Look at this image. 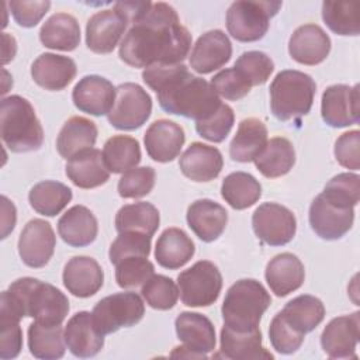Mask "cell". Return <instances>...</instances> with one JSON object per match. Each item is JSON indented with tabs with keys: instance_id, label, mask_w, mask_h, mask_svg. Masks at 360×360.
I'll use <instances>...</instances> for the list:
<instances>
[{
	"instance_id": "obj_34",
	"label": "cell",
	"mask_w": 360,
	"mask_h": 360,
	"mask_svg": "<svg viewBox=\"0 0 360 360\" xmlns=\"http://www.w3.org/2000/svg\"><path fill=\"white\" fill-rule=\"evenodd\" d=\"M39 39L49 49L73 51L80 42L79 22L72 14L56 13L42 24Z\"/></svg>"
},
{
	"instance_id": "obj_9",
	"label": "cell",
	"mask_w": 360,
	"mask_h": 360,
	"mask_svg": "<svg viewBox=\"0 0 360 360\" xmlns=\"http://www.w3.org/2000/svg\"><path fill=\"white\" fill-rule=\"evenodd\" d=\"M143 314V301L132 291L117 292L100 300L91 312L94 325L103 335L138 323Z\"/></svg>"
},
{
	"instance_id": "obj_21",
	"label": "cell",
	"mask_w": 360,
	"mask_h": 360,
	"mask_svg": "<svg viewBox=\"0 0 360 360\" xmlns=\"http://www.w3.org/2000/svg\"><path fill=\"white\" fill-rule=\"evenodd\" d=\"M330 51V38L316 24L298 27L288 42V52L294 60L314 66L326 59Z\"/></svg>"
},
{
	"instance_id": "obj_52",
	"label": "cell",
	"mask_w": 360,
	"mask_h": 360,
	"mask_svg": "<svg viewBox=\"0 0 360 360\" xmlns=\"http://www.w3.org/2000/svg\"><path fill=\"white\" fill-rule=\"evenodd\" d=\"M211 86L218 96L231 101L243 98L252 89L250 84L240 76V73L235 68L218 72L212 77Z\"/></svg>"
},
{
	"instance_id": "obj_55",
	"label": "cell",
	"mask_w": 360,
	"mask_h": 360,
	"mask_svg": "<svg viewBox=\"0 0 360 360\" xmlns=\"http://www.w3.org/2000/svg\"><path fill=\"white\" fill-rule=\"evenodd\" d=\"M1 238L4 239L15 225V207L6 195L1 197Z\"/></svg>"
},
{
	"instance_id": "obj_26",
	"label": "cell",
	"mask_w": 360,
	"mask_h": 360,
	"mask_svg": "<svg viewBox=\"0 0 360 360\" xmlns=\"http://www.w3.org/2000/svg\"><path fill=\"white\" fill-rule=\"evenodd\" d=\"M226 222V210L221 204L208 198L191 202L187 210V224L202 242H212L218 239L225 231Z\"/></svg>"
},
{
	"instance_id": "obj_38",
	"label": "cell",
	"mask_w": 360,
	"mask_h": 360,
	"mask_svg": "<svg viewBox=\"0 0 360 360\" xmlns=\"http://www.w3.org/2000/svg\"><path fill=\"white\" fill-rule=\"evenodd\" d=\"M160 222L158 208L145 201L127 204L121 207L115 215V229L118 232L135 231L149 236L158 231Z\"/></svg>"
},
{
	"instance_id": "obj_15",
	"label": "cell",
	"mask_w": 360,
	"mask_h": 360,
	"mask_svg": "<svg viewBox=\"0 0 360 360\" xmlns=\"http://www.w3.org/2000/svg\"><path fill=\"white\" fill-rule=\"evenodd\" d=\"M128 25L125 15L115 7L93 14L86 25V45L96 53H110L118 45Z\"/></svg>"
},
{
	"instance_id": "obj_35",
	"label": "cell",
	"mask_w": 360,
	"mask_h": 360,
	"mask_svg": "<svg viewBox=\"0 0 360 360\" xmlns=\"http://www.w3.org/2000/svg\"><path fill=\"white\" fill-rule=\"evenodd\" d=\"M253 162L264 177H281L292 169L295 163V150L287 138L276 136L267 141L266 146Z\"/></svg>"
},
{
	"instance_id": "obj_32",
	"label": "cell",
	"mask_w": 360,
	"mask_h": 360,
	"mask_svg": "<svg viewBox=\"0 0 360 360\" xmlns=\"http://www.w3.org/2000/svg\"><path fill=\"white\" fill-rule=\"evenodd\" d=\"M267 143V128L259 118H245L231 141L229 155L240 163L252 162Z\"/></svg>"
},
{
	"instance_id": "obj_3",
	"label": "cell",
	"mask_w": 360,
	"mask_h": 360,
	"mask_svg": "<svg viewBox=\"0 0 360 360\" xmlns=\"http://www.w3.org/2000/svg\"><path fill=\"white\" fill-rule=\"evenodd\" d=\"M0 309L20 319L30 316L42 323L62 325L69 312V300L49 283L34 277H22L1 292Z\"/></svg>"
},
{
	"instance_id": "obj_48",
	"label": "cell",
	"mask_w": 360,
	"mask_h": 360,
	"mask_svg": "<svg viewBox=\"0 0 360 360\" xmlns=\"http://www.w3.org/2000/svg\"><path fill=\"white\" fill-rule=\"evenodd\" d=\"M235 121L233 110L228 104H221L215 112L205 120L195 122V129L200 136L210 142H222L231 132Z\"/></svg>"
},
{
	"instance_id": "obj_25",
	"label": "cell",
	"mask_w": 360,
	"mask_h": 360,
	"mask_svg": "<svg viewBox=\"0 0 360 360\" xmlns=\"http://www.w3.org/2000/svg\"><path fill=\"white\" fill-rule=\"evenodd\" d=\"M76 63L72 58L42 53L31 65V76L34 82L45 90H62L76 76Z\"/></svg>"
},
{
	"instance_id": "obj_17",
	"label": "cell",
	"mask_w": 360,
	"mask_h": 360,
	"mask_svg": "<svg viewBox=\"0 0 360 360\" xmlns=\"http://www.w3.org/2000/svg\"><path fill=\"white\" fill-rule=\"evenodd\" d=\"M232 56V44L221 30H211L202 34L194 44L190 53V66L200 75H208L225 63Z\"/></svg>"
},
{
	"instance_id": "obj_36",
	"label": "cell",
	"mask_w": 360,
	"mask_h": 360,
	"mask_svg": "<svg viewBox=\"0 0 360 360\" xmlns=\"http://www.w3.org/2000/svg\"><path fill=\"white\" fill-rule=\"evenodd\" d=\"M65 335L60 325L34 321L28 328V349L37 359H60L65 354Z\"/></svg>"
},
{
	"instance_id": "obj_41",
	"label": "cell",
	"mask_w": 360,
	"mask_h": 360,
	"mask_svg": "<svg viewBox=\"0 0 360 360\" xmlns=\"http://www.w3.org/2000/svg\"><path fill=\"white\" fill-rule=\"evenodd\" d=\"M103 158L111 173H125L141 162L139 142L128 135L111 136L104 143Z\"/></svg>"
},
{
	"instance_id": "obj_19",
	"label": "cell",
	"mask_w": 360,
	"mask_h": 360,
	"mask_svg": "<svg viewBox=\"0 0 360 360\" xmlns=\"http://www.w3.org/2000/svg\"><path fill=\"white\" fill-rule=\"evenodd\" d=\"M186 141L183 128L170 120H156L145 132L146 153L156 162L167 163L179 156Z\"/></svg>"
},
{
	"instance_id": "obj_11",
	"label": "cell",
	"mask_w": 360,
	"mask_h": 360,
	"mask_svg": "<svg viewBox=\"0 0 360 360\" xmlns=\"http://www.w3.org/2000/svg\"><path fill=\"white\" fill-rule=\"evenodd\" d=\"M252 226L256 236L264 243L283 246L292 240L297 231V219L287 207L277 202H264L255 210Z\"/></svg>"
},
{
	"instance_id": "obj_37",
	"label": "cell",
	"mask_w": 360,
	"mask_h": 360,
	"mask_svg": "<svg viewBox=\"0 0 360 360\" xmlns=\"http://www.w3.org/2000/svg\"><path fill=\"white\" fill-rule=\"evenodd\" d=\"M280 312L294 329L304 335L312 332L325 318V307L322 301L308 294L292 298Z\"/></svg>"
},
{
	"instance_id": "obj_20",
	"label": "cell",
	"mask_w": 360,
	"mask_h": 360,
	"mask_svg": "<svg viewBox=\"0 0 360 360\" xmlns=\"http://www.w3.org/2000/svg\"><path fill=\"white\" fill-rule=\"evenodd\" d=\"M65 342L76 357H93L104 346V335L96 328L93 315L87 311L76 312L66 323Z\"/></svg>"
},
{
	"instance_id": "obj_49",
	"label": "cell",
	"mask_w": 360,
	"mask_h": 360,
	"mask_svg": "<svg viewBox=\"0 0 360 360\" xmlns=\"http://www.w3.org/2000/svg\"><path fill=\"white\" fill-rule=\"evenodd\" d=\"M304 333L294 329L283 316L277 312L270 322L269 338L273 349L281 354H291L300 349L304 342Z\"/></svg>"
},
{
	"instance_id": "obj_39",
	"label": "cell",
	"mask_w": 360,
	"mask_h": 360,
	"mask_svg": "<svg viewBox=\"0 0 360 360\" xmlns=\"http://www.w3.org/2000/svg\"><path fill=\"white\" fill-rule=\"evenodd\" d=\"M221 195L232 208L245 210L257 202L262 195V186L250 173L235 172L224 179Z\"/></svg>"
},
{
	"instance_id": "obj_2",
	"label": "cell",
	"mask_w": 360,
	"mask_h": 360,
	"mask_svg": "<svg viewBox=\"0 0 360 360\" xmlns=\"http://www.w3.org/2000/svg\"><path fill=\"white\" fill-rule=\"evenodd\" d=\"M142 79L169 114L193 118L197 122L210 117L222 104L211 83L193 76L183 63L152 65L142 72Z\"/></svg>"
},
{
	"instance_id": "obj_28",
	"label": "cell",
	"mask_w": 360,
	"mask_h": 360,
	"mask_svg": "<svg viewBox=\"0 0 360 360\" xmlns=\"http://www.w3.org/2000/svg\"><path fill=\"white\" fill-rule=\"evenodd\" d=\"M264 277L277 297H285L302 285L305 270L295 255L285 252L274 256L267 263Z\"/></svg>"
},
{
	"instance_id": "obj_33",
	"label": "cell",
	"mask_w": 360,
	"mask_h": 360,
	"mask_svg": "<svg viewBox=\"0 0 360 360\" xmlns=\"http://www.w3.org/2000/svg\"><path fill=\"white\" fill-rule=\"evenodd\" d=\"M97 139V127L93 121L84 117L69 118L56 139V149L65 159H70L75 155L91 149Z\"/></svg>"
},
{
	"instance_id": "obj_14",
	"label": "cell",
	"mask_w": 360,
	"mask_h": 360,
	"mask_svg": "<svg viewBox=\"0 0 360 360\" xmlns=\"http://www.w3.org/2000/svg\"><path fill=\"white\" fill-rule=\"evenodd\" d=\"M56 236L45 219H31L20 233L18 255L24 264L32 269L44 267L53 255Z\"/></svg>"
},
{
	"instance_id": "obj_30",
	"label": "cell",
	"mask_w": 360,
	"mask_h": 360,
	"mask_svg": "<svg viewBox=\"0 0 360 360\" xmlns=\"http://www.w3.org/2000/svg\"><path fill=\"white\" fill-rule=\"evenodd\" d=\"M194 252V242L183 229L167 228L158 238L155 257L162 267L176 270L188 263Z\"/></svg>"
},
{
	"instance_id": "obj_43",
	"label": "cell",
	"mask_w": 360,
	"mask_h": 360,
	"mask_svg": "<svg viewBox=\"0 0 360 360\" xmlns=\"http://www.w3.org/2000/svg\"><path fill=\"white\" fill-rule=\"evenodd\" d=\"M141 292L149 307L160 311L172 309L179 298V290L174 281L162 274H153L142 285Z\"/></svg>"
},
{
	"instance_id": "obj_56",
	"label": "cell",
	"mask_w": 360,
	"mask_h": 360,
	"mask_svg": "<svg viewBox=\"0 0 360 360\" xmlns=\"http://www.w3.org/2000/svg\"><path fill=\"white\" fill-rule=\"evenodd\" d=\"M17 46H15V39L8 35V34H3V63H7L8 60H11L15 55Z\"/></svg>"
},
{
	"instance_id": "obj_5",
	"label": "cell",
	"mask_w": 360,
	"mask_h": 360,
	"mask_svg": "<svg viewBox=\"0 0 360 360\" xmlns=\"http://www.w3.org/2000/svg\"><path fill=\"white\" fill-rule=\"evenodd\" d=\"M270 302V294L262 283L253 278H242L226 291L221 308L224 325L238 332L257 329Z\"/></svg>"
},
{
	"instance_id": "obj_7",
	"label": "cell",
	"mask_w": 360,
	"mask_h": 360,
	"mask_svg": "<svg viewBox=\"0 0 360 360\" xmlns=\"http://www.w3.org/2000/svg\"><path fill=\"white\" fill-rule=\"evenodd\" d=\"M281 7V1H235L226 11L228 32L240 42H255L262 39Z\"/></svg>"
},
{
	"instance_id": "obj_51",
	"label": "cell",
	"mask_w": 360,
	"mask_h": 360,
	"mask_svg": "<svg viewBox=\"0 0 360 360\" xmlns=\"http://www.w3.org/2000/svg\"><path fill=\"white\" fill-rule=\"evenodd\" d=\"M0 357L3 360L14 359L20 354L22 347V330L20 326V318L0 309Z\"/></svg>"
},
{
	"instance_id": "obj_31",
	"label": "cell",
	"mask_w": 360,
	"mask_h": 360,
	"mask_svg": "<svg viewBox=\"0 0 360 360\" xmlns=\"http://www.w3.org/2000/svg\"><path fill=\"white\" fill-rule=\"evenodd\" d=\"M221 353L226 359L233 360L273 359V354L262 345V332L259 328L238 332L224 325L221 329Z\"/></svg>"
},
{
	"instance_id": "obj_6",
	"label": "cell",
	"mask_w": 360,
	"mask_h": 360,
	"mask_svg": "<svg viewBox=\"0 0 360 360\" xmlns=\"http://www.w3.org/2000/svg\"><path fill=\"white\" fill-rule=\"evenodd\" d=\"M316 84L300 70H281L270 84V108L280 121L307 115L312 107Z\"/></svg>"
},
{
	"instance_id": "obj_50",
	"label": "cell",
	"mask_w": 360,
	"mask_h": 360,
	"mask_svg": "<svg viewBox=\"0 0 360 360\" xmlns=\"http://www.w3.org/2000/svg\"><path fill=\"white\" fill-rule=\"evenodd\" d=\"M322 194L336 202L354 207L360 195V177L354 173H340L326 183Z\"/></svg>"
},
{
	"instance_id": "obj_18",
	"label": "cell",
	"mask_w": 360,
	"mask_h": 360,
	"mask_svg": "<svg viewBox=\"0 0 360 360\" xmlns=\"http://www.w3.org/2000/svg\"><path fill=\"white\" fill-rule=\"evenodd\" d=\"M72 100L82 112L100 117L110 112L115 100V87L105 77L84 76L73 87Z\"/></svg>"
},
{
	"instance_id": "obj_45",
	"label": "cell",
	"mask_w": 360,
	"mask_h": 360,
	"mask_svg": "<svg viewBox=\"0 0 360 360\" xmlns=\"http://www.w3.org/2000/svg\"><path fill=\"white\" fill-rule=\"evenodd\" d=\"M155 273V266L148 257L131 256L115 264V281L121 288H135L143 285Z\"/></svg>"
},
{
	"instance_id": "obj_24",
	"label": "cell",
	"mask_w": 360,
	"mask_h": 360,
	"mask_svg": "<svg viewBox=\"0 0 360 360\" xmlns=\"http://www.w3.org/2000/svg\"><path fill=\"white\" fill-rule=\"evenodd\" d=\"M179 166L187 179L201 183L218 177L224 166V159L215 146L193 142L180 156Z\"/></svg>"
},
{
	"instance_id": "obj_54",
	"label": "cell",
	"mask_w": 360,
	"mask_h": 360,
	"mask_svg": "<svg viewBox=\"0 0 360 360\" xmlns=\"http://www.w3.org/2000/svg\"><path fill=\"white\" fill-rule=\"evenodd\" d=\"M8 7L15 22L21 27L31 28L35 27L42 17L48 13L51 7V1L41 0V1H10Z\"/></svg>"
},
{
	"instance_id": "obj_29",
	"label": "cell",
	"mask_w": 360,
	"mask_h": 360,
	"mask_svg": "<svg viewBox=\"0 0 360 360\" xmlns=\"http://www.w3.org/2000/svg\"><path fill=\"white\" fill-rule=\"evenodd\" d=\"M97 232V219L84 205H73L58 221L59 236L73 248H83L93 243Z\"/></svg>"
},
{
	"instance_id": "obj_42",
	"label": "cell",
	"mask_w": 360,
	"mask_h": 360,
	"mask_svg": "<svg viewBox=\"0 0 360 360\" xmlns=\"http://www.w3.org/2000/svg\"><path fill=\"white\" fill-rule=\"evenodd\" d=\"M360 4L357 1H323L322 18L338 35H359Z\"/></svg>"
},
{
	"instance_id": "obj_23",
	"label": "cell",
	"mask_w": 360,
	"mask_h": 360,
	"mask_svg": "<svg viewBox=\"0 0 360 360\" xmlns=\"http://www.w3.org/2000/svg\"><path fill=\"white\" fill-rule=\"evenodd\" d=\"M62 278L69 292L79 298H87L103 287L104 273L93 257L75 256L65 264Z\"/></svg>"
},
{
	"instance_id": "obj_1",
	"label": "cell",
	"mask_w": 360,
	"mask_h": 360,
	"mask_svg": "<svg viewBox=\"0 0 360 360\" xmlns=\"http://www.w3.org/2000/svg\"><path fill=\"white\" fill-rule=\"evenodd\" d=\"M191 48V34L167 3H152L120 44L121 60L132 68L181 63Z\"/></svg>"
},
{
	"instance_id": "obj_16",
	"label": "cell",
	"mask_w": 360,
	"mask_h": 360,
	"mask_svg": "<svg viewBox=\"0 0 360 360\" xmlns=\"http://www.w3.org/2000/svg\"><path fill=\"white\" fill-rule=\"evenodd\" d=\"M360 336V312L333 318L321 335V346L330 359L356 357Z\"/></svg>"
},
{
	"instance_id": "obj_53",
	"label": "cell",
	"mask_w": 360,
	"mask_h": 360,
	"mask_svg": "<svg viewBox=\"0 0 360 360\" xmlns=\"http://www.w3.org/2000/svg\"><path fill=\"white\" fill-rule=\"evenodd\" d=\"M360 132L357 129L342 134L335 142V158L346 169H360Z\"/></svg>"
},
{
	"instance_id": "obj_22",
	"label": "cell",
	"mask_w": 360,
	"mask_h": 360,
	"mask_svg": "<svg viewBox=\"0 0 360 360\" xmlns=\"http://www.w3.org/2000/svg\"><path fill=\"white\" fill-rule=\"evenodd\" d=\"M174 326L184 349L195 353L198 357H207V353L215 349V328L205 315L181 312L176 318Z\"/></svg>"
},
{
	"instance_id": "obj_4",
	"label": "cell",
	"mask_w": 360,
	"mask_h": 360,
	"mask_svg": "<svg viewBox=\"0 0 360 360\" xmlns=\"http://www.w3.org/2000/svg\"><path fill=\"white\" fill-rule=\"evenodd\" d=\"M0 132L4 145L15 153L37 150L44 142V129L34 107L17 94L1 100Z\"/></svg>"
},
{
	"instance_id": "obj_13",
	"label": "cell",
	"mask_w": 360,
	"mask_h": 360,
	"mask_svg": "<svg viewBox=\"0 0 360 360\" xmlns=\"http://www.w3.org/2000/svg\"><path fill=\"white\" fill-rule=\"evenodd\" d=\"M322 120L333 128H345L357 124L359 111V84L329 86L322 94L321 103Z\"/></svg>"
},
{
	"instance_id": "obj_46",
	"label": "cell",
	"mask_w": 360,
	"mask_h": 360,
	"mask_svg": "<svg viewBox=\"0 0 360 360\" xmlns=\"http://www.w3.org/2000/svg\"><path fill=\"white\" fill-rule=\"evenodd\" d=\"M150 240L152 236L135 232V231H127L120 232L117 239L111 243L108 250V257L112 264H117L125 257L131 256H142L148 257L150 253Z\"/></svg>"
},
{
	"instance_id": "obj_40",
	"label": "cell",
	"mask_w": 360,
	"mask_h": 360,
	"mask_svg": "<svg viewBox=\"0 0 360 360\" xmlns=\"http://www.w3.org/2000/svg\"><path fill=\"white\" fill-rule=\"evenodd\" d=\"M31 207L41 215H58L72 200V190L63 183L45 180L37 183L28 194Z\"/></svg>"
},
{
	"instance_id": "obj_44",
	"label": "cell",
	"mask_w": 360,
	"mask_h": 360,
	"mask_svg": "<svg viewBox=\"0 0 360 360\" xmlns=\"http://www.w3.org/2000/svg\"><path fill=\"white\" fill-rule=\"evenodd\" d=\"M233 68L253 87L267 82L274 70V63L264 52L248 51L236 59Z\"/></svg>"
},
{
	"instance_id": "obj_8",
	"label": "cell",
	"mask_w": 360,
	"mask_h": 360,
	"mask_svg": "<svg viewBox=\"0 0 360 360\" xmlns=\"http://www.w3.org/2000/svg\"><path fill=\"white\" fill-rule=\"evenodd\" d=\"M181 302L187 307L212 305L222 288V276L210 260H200L177 276Z\"/></svg>"
},
{
	"instance_id": "obj_12",
	"label": "cell",
	"mask_w": 360,
	"mask_h": 360,
	"mask_svg": "<svg viewBox=\"0 0 360 360\" xmlns=\"http://www.w3.org/2000/svg\"><path fill=\"white\" fill-rule=\"evenodd\" d=\"M354 207L329 200L322 193L309 207V225L322 239L336 240L347 233L354 221Z\"/></svg>"
},
{
	"instance_id": "obj_10",
	"label": "cell",
	"mask_w": 360,
	"mask_h": 360,
	"mask_svg": "<svg viewBox=\"0 0 360 360\" xmlns=\"http://www.w3.org/2000/svg\"><path fill=\"white\" fill-rule=\"evenodd\" d=\"M152 112V98L136 83H122L115 89L114 104L107 114L108 122L121 131L141 128Z\"/></svg>"
},
{
	"instance_id": "obj_27",
	"label": "cell",
	"mask_w": 360,
	"mask_h": 360,
	"mask_svg": "<svg viewBox=\"0 0 360 360\" xmlns=\"http://www.w3.org/2000/svg\"><path fill=\"white\" fill-rule=\"evenodd\" d=\"M68 179L80 188H94L103 186L110 179L103 153L96 149H86L70 158L65 167Z\"/></svg>"
},
{
	"instance_id": "obj_47",
	"label": "cell",
	"mask_w": 360,
	"mask_h": 360,
	"mask_svg": "<svg viewBox=\"0 0 360 360\" xmlns=\"http://www.w3.org/2000/svg\"><path fill=\"white\" fill-rule=\"evenodd\" d=\"M155 169L150 166L134 167L122 173L118 181V194L122 198H141L148 195L155 186Z\"/></svg>"
}]
</instances>
